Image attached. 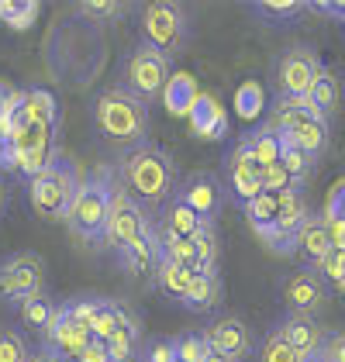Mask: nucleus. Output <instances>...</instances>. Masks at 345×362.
Instances as JSON below:
<instances>
[{
    "instance_id": "e433bc0d",
    "label": "nucleus",
    "mask_w": 345,
    "mask_h": 362,
    "mask_svg": "<svg viewBox=\"0 0 345 362\" xmlns=\"http://www.w3.org/2000/svg\"><path fill=\"white\" fill-rule=\"evenodd\" d=\"M266 107V93H262V86L256 80H245V83L235 90V114L238 117H245V121H256L259 114Z\"/></svg>"
},
{
    "instance_id": "f03ea898",
    "label": "nucleus",
    "mask_w": 345,
    "mask_h": 362,
    "mask_svg": "<svg viewBox=\"0 0 345 362\" xmlns=\"http://www.w3.org/2000/svg\"><path fill=\"white\" fill-rule=\"evenodd\" d=\"M93 128H97L100 141L128 152V148L148 141V104L124 86H107L93 100Z\"/></svg>"
},
{
    "instance_id": "8fccbe9b",
    "label": "nucleus",
    "mask_w": 345,
    "mask_h": 362,
    "mask_svg": "<svg viewBox=\"0 0 345 362\" xmlns=\"http://www.w3.org/2000/svg\"><path fill=\"white\" fill-rule=\"evenodd\" d=\"M80 362H111V349H107V341L93 338V341L86 345V352H83V359Z\"/></svg>"
},
{
    "instance_id": "f3484780",
    "label": "nucleus",
    "mask_w": 345,
    "mask_h": 362,
    "mask_svg": "<svg viewBox=\"0 0 345 362\" xmlns=\"http://www.w3.org/2000/svg\"><path fill=\"white\" fill-rule=\"evenodd\" d=\"M273 332L280 334L293 352H300L308 362L321 356V345H324V338H328V332L317 325V317H300V314H283V317L273 325Z\"/></svg>"
},
{
    "instance_id": "cd10ccee",
    "label": "nucleus",
    "mask_w": 345,
    "mask_h": 362,
    "mask_svg": "<svg viewBox=\"0 0 345 362\" xmlns=\"http://www.w3.org/2000/svg\"><path fill=\"white\" fill-rule=\"evenodd\" d=\"M25 121L38 128H59V104L49 90H25Z\"/></svg>"
},
{
    "instance_id": "4be33fe9",
    "label": "nucleus",
    "mask_w": 345,
    "mask_h": 362,
    "mask_svg": "<svg viewBox=\"0 0 345 362\" xmlns=\"http://www.w3.org/2000/svg\"><path fill=\"white\" fill-rule=\"evenodd\" d=\"M163 100H166V111H170L172 117H190V111H194L197 100H201V90H197L190 73H172Z\"/></svg>"
},
{
    "instance_id": "2eb2a0df",
    "label": "nucleus",
    "mask_w": 345,
    "mask_h": 362,
    "mask_svg": "<svg viewBox=\"0 0 345 362\" xmlns=\"http://www.w3.org/2000/svg\"><path fill=\"white\" fill-rule=\"evenodd\" d=\"M176 197H180L187 207H194L204 221H214V218L221 214L225 200H228V190H225V183H221L214 173H190V176H183Z\"/></svg>"
},
{
    "instance_id": "393cba45",
    "label": "nucleus",
    "mask_w": 345,
    "mask_h": 362,
    "mask_svg": "<svg viewBox=\"0 0 345 362\" xmlns=\"http://www.w3.org/2000/svg\"><path fill=\"white\" fill-rule=\"evenodd\" d=\"M131 328H139V317L121 304V300H111V297H107L100 317L93 321V338L107 341V338H115L117 332H131Z\"/></svg>"
},
{
    "instance_id": "f257e3e1",
    "label": "nucleus",
    "mask_w": 345,
    "mask_h": 362,
    "mask_svg": "<svg viewBox=\"0 0 345 362\" xmlns=\"http://www.w3.org/2000/svg\"><path fill=\"white\" fill-rule=\"evenodd\" d=\"M115 173L121 180V187L135 197L142 207H163L170 204L176 190H180V169L176 159L163 145L156 141H142L128 152H121L115 163Z\"/></svg>"
},
{
    "instance_id": "09e8293b",
    "label": "nucleus",
    "mask_w": 345,
    "mask_h": 362,
    "mask_svg": "<svg viewBox=\"0 0 345 362\" xmlns=\"http://www.w3.org/2000/svg\"><path fill=\"white\" fill-rule=\"evenodd\" d=\"M324 218H328V221H345V180L332 187L328 207H324Z\"/></svg>"
},
{
    "instance_id": "7ed1b4c3",
    "label": "nucleus",
    "mask_w": 345,
    "mask_h": 362,
    "mask_svg": "<svg viewBox=\"0 0 345 362\" xmlns=\"http://www.w3.org/2000/svg\"><path fill=\"white\" fill-rule=\"evenodd\" d=\"M117 173L115 166H100L93 176H86L80 194L73 200L69 214H66V228L76 242L104 249L107 238V218H111V194H115Z\"/></svg>"
},
{
    "instance_id": "412c9836",
    "label": "nucleus",
    "mask_w": 345,
    "mask_h": 362,
    "mask_svg": "<svg viewBox=\"0 0 345 362\" xmlns=\"http://www.w3.org/2000/svg\"><path fill=\"white\" fill-rule=\"evenodd\" d=\"M11 310H14V317L21 321V328H31V332L42 334L49 325H52L59 304L49 297V290H42V293H31V297H25V300L11 304Z\"/></svg>"
},
{
    "instance_id": "bb28decb",
    "label": "nucleus",
    "mask_w": 345,
    "mask_h": 362,
    "mask_svg": "<svg viewBox=\"0 0 345 362\" xmlns=\"http://www.w3.org/2000/svg\"><path fill=\"white\" fill-rule=\"evenodd\" d=\"M242 145L252 152V159H256L262 169L273 166V163H280V152H283V141H280V135H276L269 124L245 132V135H242Z\"/></svg>"
},
{
    "instance_id": "bf43d9fd",
    "label": "nucleus",
    "mask_w": 345,
    "mask_h": 362,
    "mask_svg": "<svg viewBox=\"0 0 345 362\" xmlns=\"http://www.w3.org/2000/svg\"><path fill=\"white\" fill-rule=\"evenodd\" d=\"M317 362H321V359H317Z\"/></svg>"
},
{
    "instance_id": "c9c22d12",
    "label": "nucleus",
    "mask_w": 345,
    "mask_h": 362,
    "mask_svg": "<svg viewBox=\"0 0 345 362\" xmlns=\"http://www.w3.org/2000/svg\"><path fill=\"white\" fill-rule=\"evenodd\" d=\"M104 300L107 297H93V293H80V297H69V300H62V310L76 321V325H83L86 332L93 334V321L100 317V310H104Z\"/></svg>"
},
{
    "instance_id": "ea45409f",
    "label": "nucleus",
    "mask_w": 345,
    "mask_h": 362,
    "mask_svg": "<svg viewBox=\"0 0 345 362\" xmlns=\"http://www.w3.org/2000/svg\"><path fill=\"white\" fill-rule=\"evenodd\" d=\"M107 349H111V362H142V338H139V328L117 332L115 338H107Z\"/></svg>"
},
{
    "instance_id": "4d7b16f0",
    "label": "nucleus",
    "mask_w": 345,
    "mask_h": 362,
    "mask_svg": "<svg viewBox=\"0 0 345 362\" xmlns=\"http://www.w3.org/2000/svg\"><path fill=\"white\" fill-rule=\"evenodd\" d=\"M176 362H180V359H176Z\"/></svg>"
},
{
    "instance_id": "5701e85b",
    "label": "nucleus",
    "mask_w": 345,
    "mask_h": 362,
    "mask_svg": "<svg viewBox=\"0 0 345 362\" xmlns=\"http://www.w3.org/2000/svg\"><path fill=\"white\" fill-rule=\"evenodd\" d=\"M218 304H221V276L218 273H197L180 307H187L194 314H207V310H214Z\"/></svg>"
},
{
    "instance_id": "9b49d317",
    "label": "nucleus",
    "mask_w": 345,
    "mask_h": 362,
    "mask_svg": "<svg viewBox=\"0 0 345 362\" xmlns=\"http://www.w3.org/2000/svg\"><path fill=\"white\" fill-rule=\"evenodd\" d=\"M311 218V207L300 190H290V194H280V214H276V224L273 231L262 238V245L276 255H293L297 252V235L300 228Z\"/></svg>"
},
{
    "instance_id": "de8ad7c7",
    "label": "nucleus",
    "mask_w": 345,
    "mask_h": 362,
    "mask_svg": "<svg viewBox=\"0 0 345 362\" xmlns=\"http://www.w3.org/2000/svg\"><path fill=\"white\" fill-rule=\"evenodd\" d=\"M321 362H345V332H335L324 338V345H321Z\"/></svg>"
},
{
    "instance_id": "37998d69",
    "label": "nucleus",
    "mask_w": 345,
    "mask_h": 362,
    "mask_svg": "<svg viewBox=\"0 0 345 362\" xmlns=\"http://www.w3.org/2000/svg\"><path fill=\"white\" fill-rule=\"evenodd\" d=\"M131 11V4H117V0H90V4H76V14L93 18V21H117Z\"/></svg>"
},
{
    "instance_id": "2f4dec72",
    "label": "nucleus",
    "mask_w": 345,
    "mask_h": 362,
    "mask_svg": "<svg viewBox=\"0 0 345 362\" xmlns=\"http://www.w3.org/2000/svg\"><path fill=\"white\" fill-rule=\"evenodd\" d=\"M308 97L315 100L317 111L332 121V114L339 111V100H342V83H339V73L324 66V69H321V76H317V83L311 86V93H308Z\"/></svg>"
},
{
    "instance_id": "a19ab883",
    "label": "nucleus",
    "mask_w": 345,
    "mask_h": 362,
    "mask_svg": "<svg viewBox=\"0 0 345 362\" xmlns=\"http://www.w3.org/2000/svg\"><path fill=\"white\" fill-rule=\"evenodd\" d=\"M259 362H308V359H304L300 352H293L287 341L269 328V334H266L262 345H259Z\"/></svg>"
},
{
    "instance_id": "aec40b11",
    "label": "nucleus",
    "mask_w": 345,
    "mask_h": 362,
    "mask_svg": "<svg viewBox=\"0 0 345 362\" xmlns=\"http://www.w3.org/2000/svg\"><path fill=\"white\" fill-rule=\"evenodd\" d=\"M190 132L204 141H218L228 135V114L211 93H201L197 107L190 111Z\"/></svg>"
},
{
    "instance_id": "dca6fc26",
    "label": "nucleus",
    "mask_w": 345,
    "mask_h": 362,
    "mask_svg": "<svg viewBox=\"0 0 345 362\" xmlns=\"http://www.w3.org/2000/svg\"><path fill=\"white\" fill-rule=\"evenodd\" d=\"M93 341V334L86 332L83 325H76L62 307L56 310V317H52V325L42 332V345L52 352V356H59L62 362H80L86 352V345Z\"/></svg>"
},
{
    "instance_id": "4468645a",
    "label": "nucleus",
    "mask_w": 345,
    "mask_h": 362,
    "mask_svg": "<svg viewBox=\"0 0 345 362\" xmlns=\"http://www.w3.org/2000/svg\"><path fill=\"white\" fill-rule=\"evenodd\" d=\"M204 338L211 345L214 356H225L231 362H245L252 356V332L242 317L235 314H225V317H214L207 328H204Z\"/></svg>"
},
{
    "instance_id": "7c9ffc66",
    "label": "nucleus",
    "mask_w": 345,
    "mask_h": 362,
    "mask_svg": "<svg viewBox=\"0 0 345 362\" xmlns=\"http://www.w3.org/2000/svg\"><path fill=\"white\" fill-rule=\"evenodd\" d=\"M280 139L293 141L297 148H304L308 156H315L321 159L324 156V148H328V121H321V117H311V121H304L297 132H290V135H280Z\"/></svg>"
},
{
    "instance_id": "ddd939ff",
    "label": "nucleus",
    "mask_w": 345,
    "mask_h": 362,
    "mask_svg": "<svg viewBox=\"0 0 345 362\" xmlns=\"http://www.w3.org/2000/svg\"><path fill=\"white\" fill-rule=\"evenodd\" d=\"M283 304L287 314H300V317H317L324 304H328V283L324 276L311 269V266H300L297 273H290L283 279Z\"/></svg>"
},
{
    "instance_id": "a211bd4d",
    "label": "nucleus",
    "mask_w": 345,
    "mask_h": 362,
    "mask_svg": "<svg viewBox=\"0 0 345 362\" xmlns=\"http://www.w3.org/2000/svg\"><path fill=\"white\" fill-rule=\"evenodd\" d=\"M117 262L128 276H156L159 262H163V249H159V224L148 228L139 242H131L128 249L117 252Z\"/></svg>"
},
{
    "instance_id": "f704fd0d",
    "label": "nucleus",
    "mask_w": 345,
    "mask_h": 362,
    "mask_svg": "<svg viewBox=\"0 0 345 362\" xmlns=\"http://www.w3.org/2000/svg\"><path fill=\"white\" fill-rule=\"evenodd\" d=\"M35 349H31L28 334L14 325H0V362H31Z\"/></svg>"
},
{
    "instance_id": "1a4fd4ad",
    "label": "nucleus",
    "mask_w": 345,
    "mask_h": 362,
    "mask_svg": "<svg viewBox=\"0 0 345 362\" xmlns=\"http://www.w3.org/2000/svg\"><path fill=\"white\" fill-rule=\"evenodd\" d=\"M45 259L38 252H11L0 259V300L11 307L45 290Z\"/></svg>"
},
{
    "instance_id": "72a5a7b5",
    "label": "nucleus",
    "mask_w": 345,
    "mask_h": 362,
    "mask_svg": "<svg viewBox=\"0 0 345 362\" xmlns=\"http://www.w3.org/2000/svg\"><path fill=\"white\" fill-rule=\"evenodd\" d=\"M38 4L35 0H0V25L11 31H28L38 18Z\"/></svg>"
},
{
    "instance_id": "39448f33",
    "label": "nucleus",
    "mask_w": 345,
    "mask_h": 362,
    "mask_svg": "<svg viewBox=\"0 0 345 362\" xmlns=\"http://www.w3.org/2000/svg\"><path fill=\"white\" fill-rule=\"evenodd\" d=\"M62 156L59 148V128H38V124H21L11 139H7V163L4 173L18 176L31 183L35 176H42L45 169Z\"/></svg>"
},
{
    "instance_id": "c03bdc74",
    "label": "nucleus",
    "mask_w": 345,
    "mask_h": 362,
    "mask_svg": "<svg viewBox=\"0 0 345 362\" xmlns=\"http://www.w3.org/2000/svg\"><path fill=\"white\" fill-rule=\"evenodd\" d=\"M290 190H297L293 187V180H290V173L283 163H273V166L262 169V194H290Z\"/></svg>"
},
{
    "instance_id": "f8f14e48",
    "label": "nucleus",
    "mask_w": 345,
    "mask_h": 362,
    "mask_svg": "<svg viewBox=\"0 0 345 362\" xmlns=\"http://www.w3.org/2000/svg\"><path fill=\"white\" fill-rule=\"evenodd\" d=\"M225 190H228V200H235L238 207L252 204L262 194V166L242 145V139L235 141V148L225 156Z\"/></svg>"
},
{
    "instance_id": "473e14b6",
    "label": "nucleus",
    "mask_w": 345,
    "mask_h": 362,
    "mask_svg": "<svg viewBox=\"0 0 345 362\" xmlns=\"http://www.w3.org/2000/svg\"><path fill=\"white\" fill-rule=\"evenodd\" d=\"M283 141V152H280V163L287 166V173H290V180H293V187L297 190H304V183L315 176V169H317V159L315 156H308L304 148H297L293 141H287V139H280Z\"/></svg>"
},
{
    "instance_id": "603ef678",
    "label": "nucleus",
    "mask_w": 345,
    "mask_h": 362,
    "mask_svg": "<svg viewBox=\"0 0 345 362\" xmlns=\"http://www.w3.org/2000/svg\"><path fill=\"white\" fill-rule=\"evenodd\" d=\"M4 163H7V139L0 135V173H4Z\"/></svg>"
},
{
    "instance_id": "c756f323",
    "label": "nucleus",
    "mask_w": 345,
    "mask_h": 362,
    "mask_svg": "<svg viewBox=\"0 0 345 362\" xmlns=\"http://www.w3.org/2000/svg\"><path fill=\"white\" fill-rule=\"evenodd\" d=\"M242 211H245L249 228L256 231L259 238H266V235L273 231V224H276V214H280V197L276 194H259L256 200H252V204H245Z\"/></svg>"
},
{
    "instance_id": "79ce46f5",
    "label": "nucleus",
    "mask_w": 345,
    "mask_h": 362,
    "mask_svg": "<svg viewBox=\"0 0 345 362\" xmlns=\"http://www.w3.org/2000/svg\"><path fill=\"white\" fill-rule=\"evenodd\" d=\"M252 11L262 18H273V21H287V18L311 11V4H304V0H262V4H252Z\"/></svg>"
},
{
    "instance_id": "423d86ee",
    "label": "nucleus",
    "mask_w": 345,
    "mask_h": 362,
    "mask_svg": "<svg viewBox=\"0 0 345 362\" xmlns=\"http://www.w3.org/2000/svg\"><path fill=\"white\" fill-rule=\"evenodd\" d=\"M142 42L152 45L156 52L170 59H180L190 45V18H187V7L183 4H170V0H159V4H148L142 11Z\"/></svg>"
},
{
    "instance_id": "4c0bfd02",
    "label": "nucleus",
    "mask_w": 345,
    "mask_h": 362,
    "mask_svg": "<svg viewBox=\"0 0 345 362\" xmlns=\"http://www.w3.org/2000/svg\"><path fill=\"white\" fill-rule=\"evenodd\" d=\"M197 245V273H218V231L214 224H204L194 235Z\"/></svg>"
},
{
    "instance_id": "a18cd8bd",
    "label": "nucleus",
    "mask_w": 345,
    "mask_h": 362,
    "mask_svg": "<svg viewBox=\"0 0 345 362\" xmlns=\"http://www.w3.org/2000/svg\"><path fill=\"white\" fill-rule=\"evenodd\" d=\"M315 269L324 276V283H332V286H345V249H332L321 262H317Z\"/></svg>"
},
{
    "instance_id": "864d4df0",
    "label": "nucleus",
    "mask_w": 345,
    "mask_h": 362,
    "mask_svg": "<svg viewBox=\"0 0 345 362\" xmlns=\"http://www.w3.org/2000/svg\"><path fill=\"white\" fill-rule=\"evenodd\" d=\"M4 200H7V194H4V180H0V211H4Z\"/></svg>"
},
{
    "instance_id": "9d476101",
    "label": "nucleus",
    "mask_w": 345,
    "mask_h": 362,
    "mask_svg": "<svg viewBox=\"0 0 345 362\" xmlns=\"http://www.w3.org/2000/svg\"><path fill=\"white\" fill-rule=\"evenodd\" d=\"M324 62L311 45H290L283 56L273 66V80H276V93L283 97H308L311 86L317 83Z\"/></svg>"
},
{
    "instance_id": "c85d7f7f",
    "label": "nucleus",
    "mask_w": 345,
    "mask_h": 362,
    "mask_svg": "<svg viewBox=\"0 0 345 362\" xmlns=\"http://www.w3.org/2000/svg\"><path fill=\"white\" fill-rule=\"evenodd\" d=\"M159 249H163V259H166V262L197 273V245H194V238H180V235H172V231H166V228L159 224Z\"/></svg>"
},
{
    "instance_id": "6e6552de",
    "label": "nucleus",
    "mask_w": 345,
    "mask_h": 362,
    "mask_svg": "<svg viewBox=\"0 0 345 362\" xmlns=\"http://www.w3.org/2000/svg\"><path fill=\"white\" fill-rule=\"evenodd\" d=\"M148 228H156V221L148 218V207H142L135 197L121 187V180H117L115 194H111V218H107L104 249H111L117 255L121 249H128L131 242H139Z\"/></svg>"
},
{
    "instance_id": "6ab92c4d",
    "label": "nucleus",
    "mask_w": 345,
    "mask_h": 362,
    "mask_svg": "<svg viewBox=\"0 0 345 362\" xmlns=\"http://www.w3.org/2000/svg\"><path fill=\"white\" fill-rule=\"evenodd\" d=\"M332 249H335V242H332V228H328L324 211H321V214L311 211L308 224H304V228H300V235H297V255H304V266H311V269H315L317 262H321Z\"/></svg>"
},
{
    "instance_id": "3c124183",
    "label": "nucleus",
    "mask_w": 345,
    "mask_h": 362,
    "mask_svg": "<svg viewBox=\"0 0 345 362\" xmlns=\"http://www.w3.org/2000/svg\"><path fill=\"white\" fill-rule=\"evenodd\" d=\"M31 362H62V359H59V356H52L45 345H38V349H35V356H31Z\"/></svg>"
},
{
    "instance_id": "a878e982",
    "label": "nucleus",
    "mask_w": 345,
    "mask_h": 362,
    "mask_svg": "<svg viewBox=\"0 0 345 362\" xmlns=\"http://www.w3.org/2000/svg\"><path fill=\"white\" fill-rule=\"evenodd\" d=\"M159 224H163L166 231H172V235H180V238H194L204 224H214V221H204L194 207H187L180 197H172L170 204H166V211H163V221Z\"/></svg>"
},
{
    "instance_id": "20e7f679",
    "label": "nucleus",
    "mask_w": 345,
    "mask_h": 362,
    "mask_svg": "<svg viewBox=\"0 0 345 362\" xmlns=\"http://www.w3.org/2000/svg\"><path fill=\"white\" fill-rule=\"evenodd\" d=\"M83 180L86 176H80V169L69 156H59L42 176H35L28 183V207L35 211V218L49 224H66V214L80 194Z\"/></svg>"
},
{
    "instance_id": "49530a36",
    "label": "nucleus",
    "mask_w": 345,
    "mask_h": 362,
    "mask_svg": "<svg viewBox=\"0 0 345 362\" xmlns=\"http://www.w3.org/2000/svg\"><path fill=\"white\" fill-rule=\"evenodd\" d=\"M142 362H176V345L172 338H163V334H152L142 341Z\"/></svg>"
},
{
    "instance_id": "58836bf2",
    "label": "nucleus",
    "mask_w": 345,
    "mask_h": 362,
    "mask_svg": "<svg viewBox=\"0 0 345 362\" xmlns=\"http://www.w3.org/2000/svg\"><path fill=\"white\" fill-rule=\"evenodd\" d=\"M172 345H176V359L180 362H207L214 352H211V345H207V338L204 332H187V334H176L172 338Z\"/></svg>"
},
{
    "instance_id": "6e6d98bb",
    "label": "nucleus",
    "mask_w": 345,
    "mask_h": 362,
    "mask_svg": "<svg viewBox=\"0 0 345 362\" xmlns=\"http://www.w3.org/2000/svg\"><path fill=\"white\" fill-rule=\"evenodd\" d=\"M342 25H345V14H342Z\"/></svg>"
},
{
    "instance_id": "0eeeda50",
    "label": "nucleus",
    "mask_w": 345,
    "mask_h": 362,
    "mask_svg": "<svg viewBox=\"0 0 345 362\" xmlns=\"http://www.w3.org/2000/svg\"><path fill=\"white\" fill-rule=\"evenodd\" d=\"M170 80H172V62L163 52H156L152 45H145V42H139L128 56L121 59V80H117V86L131 90L148 107H152L156 97L166 93Z\"/></svg>"
},
{
    "instance_id": "5fc2aeb1",
    "label": "nucleus",
    "mask_w": 345,
    "mask_h": 362,
    "mask_svg": "<svg viewBox=\"0 0 345 362\" xmlns=\"http://www.w3.org/2000/svg\"><path fill=\"white\" fill-rule=\"evenodd\" d=\"M207 362H231V359H225V356H211Z\"/></svg>"
},
{
    "instance_id": "b1692460",
    "label": "nucleus",
    "mask_w": 345,
    "mask_h": 362,
    "mask_svg": "<svg viewBox=\"0 0 345 362\" xmlns=\"http://www.w3.org/2000/svg\"><path fill=\"white\" fill-rule=\"evenodd\" d=\"M194 269H183V266H172V262H159V269H156V276H152V286L172 300V304H183V297H187V290H190V283H194Z\"/></svg>"
},
{
    "instance_id": "13d9d810",
    "label": "nucleus",
    "mask_w": 345,
    "mask_h": 362,
    "mask_svg": "<svg viewBox=\"0 0 345 362\" xmlns=\"http://www.w3.org/2000/svg\"><path fill=\"white\" fill-rule=\"evenodd\" d=\"M342 290H345V286H342Z\"/></svg>"
}]
</instances>
